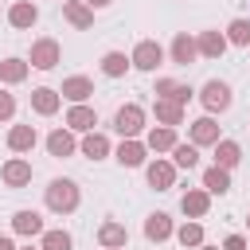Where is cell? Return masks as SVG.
I'll use <instances>...</instances> for the list:
<instances>
[{"label":"cell","instance_id":"6da1fadb","mask_svg":"<svg viewBox=\"0 0 250 250\" xmlns=\"http://www.w3.org/2000/svg\"><path fill=\"white\" fill-rule=\"evenodd\" d=\"M43 203H47V211H55V215H74V211H78V203H82V191H78V184H74V180L59 176V180H51V184H47Z\"/></svg>","mask_w":250,"mask_h":250},{"label":"cell","instance_id":"7a4b0ae2","mask_svg":"<svg viewBox=\"0 0 250 250\" xmlns=\"http://www.w3.org/2000/svg\"><path fill=\"white\" fill-rule=\"evenodd\" d=\"M27 62H31L35 70H55V66L62 62V47H59V39H51V35L35 39V43H31V55H27Z\"/></svg>","mask_w":250,"mask_h":250},{"label":"cell","instance_id":"3957f363","mask_svg":"<svg viewBox=\"0 0 250 250\" xmlns=\"http://www.w3.org/2000/svg\"><path fill=\"white\" fill-rule=\"evenodd\" d=\"M199 102H203V109L215 117V113H227L230 109V86L223 82V78H207L203 82V90H199Z\"/></svg>","mask_w":250,"mask_h":250},{"label":"cell","instance_id":"277c9868","mask_svg":"<svg viewBox=\"0 0 250 250\" xmlns=\"http://www.w3.org/2000/svg\"><path fill=\"white\" fill-rule=\"evenodd\" d=\"M129 62H133L137 70H145V74H152L156 66H164V47H160L156 39H141V43L133 47V55H129Z\"/></svg>","mask_w":250,"mask_h":250},{"label":"cell","instance_id":"5b68a950","mask_svg":"<svg viewBox=\"0 0 250 250\" xmlns=\"http://www.w3.org/2000/svg\"><path fill=\"white\" fill-rule=\"evenodd\" d=\"M145 180H148L152 191H168V188H176V164L164 160V156L145 160Z\"/></svg>","mask_w":250,"mask_h":250},{"label":"cell","instance_id":"8992f818","mask_svg":"<svg viewBox=\"0 0 250 250\" xmlns=\"http://www.w3.org/2000/svg\"><path fill=\"white\" fill-rule=\"evenodd\" d=\"M113 129H117L121 137H141V133H145V109H141L137 102L121 105V109L113 113Z\"/></svg>","mask_w":250,"mask_h":250},{"label":"cell","instance_id":"52a82bcc","mask_svg":"<svg viewBox=\"0 0 250 250\" xmlns=\"http://www.w3.org/2000/svg\"><path fill=\"white\" fill-rule=\"evenodd\" d=\"M188 141H191L195 148H211V145L219 141V121H215L211 113H203V117H195V121L188 125Z\"/></svg>","mask_w":250,"mask_h":250},{"label":"cell","instance_id":"ba28073f","mask_svg":"<svg viewBox=\"0 0 250 250\" xmlns=\"http://www.w3.org/2000/svg\"><path fill=\"white\" fill-rule=\"evenodd\" d=\"M117 164L121 168H145V160H148V148H145V141L141 137H121V145H117Z\"/></svg>","mask_w":250,"mask_h":250},{"label":"cell","instance_id":"9c48e42d","mask_svg":"<svg viewBox=\"0 0 250 250\" xmlns=\"http://www.w3.org/2000/svg\"><path fill=\"white\" fill-rule=\"evenodd\" d=\"M31 176H35V168H31V160H23V156L4 160V168H0L4 188H27V184H31Z\"/></svg>","mask_w":250,"mask_h":250},{"label":"cell","instance_id":"30bf717a","mask_svg":"<svg viewBox=\"0 0 250 250\" xmlns=\"http://www.w3.org/2000/svg\"><path fill=\"white\" fill-rule=\"evenodd\" d=\"M74 152H78V141H74V133H70L66 125H59V129L47 133V156L66 160V156H74Z\"/></svg>","mask_w":250,"mask_h":250},{"label":"cell","instance_id":"8fae6325","mask_svg":"<svg viewBox=\"0 0 250 250\" xmlns=\"http://www.w3.org/2000/svg\"><path fill=\"white\" fill-rule=\"evenodd\" d=\"M31 109H35L39 117H55V113L62 109V94H59L55 86H35V90H31Z\"/></svg>","mask_w":250,"mask_h":250},{"label":"cell","instance_id":"7c38bea8","mask_svg":"<svg viewBox=\"0 0 250 250\" xmlns=\"http://www.w3.org/2000/svg\"><path fill=\"white\" fill-rule=\"evenodd\" d=\"M98 242H102V250H125L129 246V227L117 223V219H105L98 227Z\"/></svg>","mask_w":250,"mask_h":250},{"label":"cell","instance_id":"4fadbf2b","mask_svg":"<svg viewBox=\"0 0 250 250\" xmlns=\"http://www.w3.org/2000/svg\"><path fill=\"white\" fill-rule=\"evenodd\" d=\"M94 125H98V109H94V105L74 102V105L66 109V129H70V133H90Z\"/></svg>","mask_w":250,"mask_h":250},{"label":"cell","instance_id":"5bb4252c","mask_svg":"<svg viewBox=\"0 0 250 250\" xmlns=\"http://www.w3.org/2000/svg\"><path fill=\"white\" fill-rule=\"evenodd\" d=\"M78 152H82L86 160H105V156L113 152V145H109V137H105V133L90 129V133H82V141H78Z\"/></svg>","mask_w":250,"mask_h":250},{"label":"cell","instance_id":"9a60e30c","mask_svg":"<svg viewBox=\"0 0 250 250\" xmlns=\"http://www.w3.org/2000/svg\"><path fill=\"white\" fill-rule=\"evenodd\" d=\"M62 20L78 31H86V27H94V8L86 0H62Z\"/></svg>","mask_w":250,"mask_h":250},{"label":"cell","instance_id":"2e32d148","mask_svg":"<svg viewBox=\"0 0 250 250\" xmlns=\"http://www.w3.org/2000/svg\"><path fill=\"white\" fill-rule=\"evenodd\" d=\"M227 35L223 31H199L195 35V51H199V59H223L227 55Z\"/></svg>","mask_w":250,"mask_h":250},{"label":"cell","instance_id":"e0dca14e","mask_svg":"<svg viewBox=\"0 0 250 250\" xmlns=\"http://www.w3.org/2000/svg\"><path fill=\"white\" fill-rule=\"evenodd\" d=\"M168 59H172L176 66H191V62L199 59V51H195V39H191L188 31H176V39H172V47H168Z\"/></svg>","mask_w":250,"mask_h":250},{"label":"cell","instance_id":"ac0fdd59","mask_svg":"<svg viewBox=\"0 0 250 250\" xmlns=\"http://www.w3.org/2000/svg\"><path fill=\"white\" fill-rule=\"evenodd\" d=\"M180 211H184L188 219H203V215L211 211V195H207L203 188H188V191L180 195Z\"/></svg>","mask_w":250,"mask_h":250},{"label":"cell","instance_id":"d6986e66","mask_svg":"<svg viewBox=\"0 0 250 250\" xmlns=\"http://www.w3.org/2000/svg\"><path fill=\"white\" fill-rule=\"evenodd\" d=\"M12 230H16V234H23V238H39L47 227H43V215H39V211L23 207V211H16V215H12Z\"/></svg>","mask_w":250,"mask_h":250},{"label":"cell","instance_id":"ffe728a7","mask_svg":"<svg viewBox=\"0 0 250 250\" xmlns=\"http://www.w3.org/2000/svg\"><path fill=\"white\" fill-rule=\"evenodd\" d=\"M8 23H12L16 31H27V27L39 23V8H35L31 0H16V4L8 8Z\"/></svg>","mask_w":250,"mask_h":250},{"label":"cell","instance_id":"44dd1931","mask_svg":"<svg viewBox=\"0 0 250 250\" xmlns=\"http://www.w3.org/2000/svg\"><path fill=\"white\" fill-rule=\"evenodd\" d=\"M59 94H62L70 105H74V102H90V94H94V82H90L86 74H70V78H62Z\"/></svg>","mask_w":250,"mask_h":250},{"label":"cell","instance_id":"7402d4cb","mask_svg":"<svg viewBox=\"0 0 250 250\" xmlns=\"http://www.w3.org/2000/svg\"><path fill=\"white\" fill-rule=\"evenodd\" d=\"M172 145H176V129L172 125H152L145 133V148L148 152H172Z\"/></svg>","mask_w":250,"mask_h":250},{"label":"cell","instance_id":"603a6c76","mask_svg":"<svg viewBox=\"0 0 250 250\" xmlns=\"http://www.w3.org/2000/svg\"><path fill=\"white\" fill-rule=\"evenodd\" d=\"M35 141H39L35 125H12V129H8V148H12V152H31Z\"/></svg>","mask_w":250,"mask_h":250},{"label":"cell","instance_id":"cb8c5ba5","mask_svg":"<svg viewBox=\"0 0 250 250\" xmlns=\"http://www.w3.org/2000/svg\"><path fill=\"white\" fill-rule=\"evenodd\" d=\"M172 230H176V227H172V219H168L164 211H152V215L145 219V238H148V242H164V238H172Z\"/></svg>","mask_w":250,"mask_h":250},{"label":"cell","instance_id":"d4e9b609","mask_svg":"<svg viewBox=\"0 0 250 250\" xmlns=\"http://www.w3.org/2000/svg\"><path fill=\"white\" fill-rule=\"evenodd\" d=\"M211 148H215V164H219V168H227V172H230V168L242 160V148H238V141H227V137H219Z\"/></svg>","mask_w":250,"mask_h":250},{"label":"cell","instance_id":"484cf974","mask_svg":"<svg viewBox=\"0 0 250 250\" xmlns=\"http://www.w3.org/2000/svg\"><path fill=\"white\" fill-rule=\"evenodd\" d=\"M203 191H207V195H227V191H230V172L219 168V164H211V168L203 172Z\"/></svg>","mask_w":250,"mask_h":250},{"label":"cell","instance_id":"4316f807","mask_svg":"<svg viewBox=\"0 0 250 250\" xmlns=\"http://www.w3.org/2000/svg\"><path fill=\"white\" fill-rule=\"evenodd\" d=\"M27 70H31V62L27 59H0V82H8V86H20L23 78H27Z\"/></svg>","mask_w":250,"mask_h":250},{"label":"cell","instance_id":"83f0119b","mask_svg":"<svg viewBox=\"0 0 250 250\" xmlns=\"http://www.w3.org/2000/svg\"><path fill=\"white\" fill-rule=\"evenodd\" d=\"M152 113H156V125H184V105H176V102H168V98H156V105H152Z\"/></svg>","mask_w":250,"mask_h":250},{"label":"cell","instance_id":"f1b7e54d","mask_svg":"<svg viewBox=\"0 0 250 250\" xmlns=\"http://www.w3.org/2000/svg\"><path fill=\"white\" fill-rule=\"evenodd\" d=\"M129 66H133V62H129L125 51H105V55H102V74H105V78H125Z\"/></svg>","mask_w":250,"mask_h":250},{"label":"cell","instance_id":"f546056e","mask_svg":"<svg viewBox=\"0 0 250 250\" xmlns=\"http://www.w3.org/2000/svg\"><path fill=\"white\" fill-rule=\"evenodd\" d=\"M172 234H176V242H180L184 250H195V246L203 242V223H199V219H188V223H184V227H176Z\"/></svg>","mask_w":250,"mask_h":250},{"label":"cell","instance_id":"4dcf8cb0","mask_svg":"<svg viewBox=\"0 0 250 250\" xmlns=\"http://www.w3.org/2000/svg\"><path fill=\"white\" fill-rule=\"evenodd\" d=\"M172 164H176V168H188V172H191V168L199 164V148H195L191 141H188V145H180V141H176V145H172Z\"/></svg>","mask_w":250,"mask_h":250},{"label":"cell","instance_id":"1f68e13d","mask_svg":"<svg viewBox=\"0 0 250 250\" xmlns=\"http://www.w3.org/2000/svg\"><path fill=\"white\" fill-rule=\"evenodd\" d=\"M39 250H74V238L66 230H43L39 234Z\"/></svg>","mask_w":250,"mask_h":250},{"label":"cell","instance_id":"d6a6232c","mask_svg":"<svg viewBox=\"0 0 250 250\" xmlns=\"http://www.w3.org/2000/svg\"><path fill=\"white\" fill-rule=\"evenodd\" d=\"M223 35H227V43H234V47H250V20H230Z\"/></svg>","mask_w":250,"mask_h":250},{"label":"cell","instance_id":"836d02e7","mask_svg":"<svg viewBox=\"0 0 250 250\" xmlns=\"http://www.w3.org/2000/svg\"><path fill=\"white\" fill-rule=\"evenodd\" d=\"M191 94H195L191 86H184V82H172V90H168L164 98H168V102H176V105H188V102H191Z\"/></svg>","mask_w":250,"mask_h":250},{"label":"cell","instance_id":"e575fe53","mask_svg":"<svg viewBox=\"0 0 250 250\" xmlns=\"http://www.w3.org/2000/svg\"><path fill=\"white\" fill-rule=\"evenodd\" d=\"M16 117V98L8 90H0V121H12Z\"/></svg>","mask_w":250,"mask_h":250},{"label":"cell","instance_id":"d590c367","mask_svg":"<svg viewBox=\"0 0 250 250\" xmlns=\"http://www.w3.org/2000/svg\"><path fill=\"white\" fill-rule=\"evenodd\" d=\"M223 250H246V238L242 234H227L223 238Z\"/></svg>","mask_w":250,"mask_h":250},{"label":"cell","instance_id":"8d00e7d4","mask_svg":"<svg viewBox=\"0 0 250 250\" xmlns=\"http://www.w3.org/2000/svg\"><path fill=\"white\" fill-rule=\"evenodd\" d=\"M86 4H90V8H94V12H98V8H109V4H113V0H86Z\"/></svg>","mask_w":250,"mask_h":250},{"label":"cell","instance_id":"74e56055","mask_svg":"<svg viewBox=\"0 0 250 250\" xmlns=\"http://www.w3.org/2000/svg\"><path fill=\"white\" fill-rule=\"evenodd\" d=\"M0 250H16V242H12L8 234H0Z\"/></svg>","mask_w":250,"mask_h":250},{"label":"cell","instance_id":"f35d334b","mask_svg":"<svg viewBox=\"0 0 250 250\" xmlns=\"http://www.w3.org/2000/svg\"><path fill=\"white\" fill-rule=\"evenodd\" d=\"M195 250H219V246H211V242H199V246H195Z\"/></svg>","mask_w":250,"mask_h":250},{"label":"cell","instance_id":"ab89813d","mask_svg":"<svg viewBox=\"0 0 250 250\" xmlns=\"http://www.w3.org/2000/svg\"><path fill=\"white\" fill-rule=\"evenodd\" d=\"M23 250H39V246H23Z\"/></svg>","mask_w":250,"mask_h":250},{"label":"cell","instance_id":"60d3db41","mask_svg":"<svg viewBox=\"0 0 250 250\" xmlns=\"http://www.w3.org/2000/svg\"><path fill=\"white\" fill-rule=\"evenodd\" d=\"M246 227H250V215H246Z\"/></svg>","mask_w":250,"mask_h":250},{"label":"cell","instance_id":"b9f144b4","mask_svg":"<svg viewBox=\"0 0 250 250\" xmlns=\"http://www.w3.org/2000/svg\"><path fill=\"white\" fill-rule=\"evenodd\" d=\"M246 51H250V47H246Z\"/></svg>","mask_w":250,"mask_h":250},{"label":"cell","instance_id":"7bdbcfd3","mask_svg":"<svg viewBox=\"0 0 250 250\" xmlns=\"http://www.w3.org/2000/svg\"><path fill=\"white\" fill-rule=\"evenodd\" d=\"M246 125H250V121H246Z\"/></svg>","mask_w":250,"mask_h":250}]
</instances>
